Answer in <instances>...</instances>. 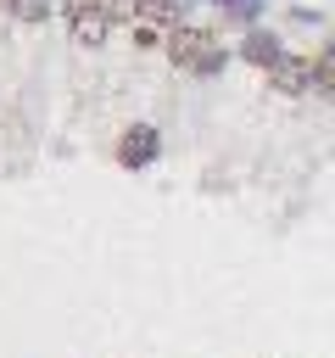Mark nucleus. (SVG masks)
I'll return each instance as SVG.
<instances>
[{"label": "nucleus", "instance_id": "1", "mask_svg": "<svg viewBox=\"0 0 335 358\" xmlns=\"http://www.w3.org/2000/svg\"><path fill=\"white\" fill-rule=\"evenodd\" d=\"M168 56H173V67H184V73H218V67H223V45H218V34H207V28H173V34H168Z\"/></svg>", "mask_w": 335, "mask_h": 358}, {"label": "nucleus", "instance_id": "2", "mask_svg": "<svg viewBox=\"0 0 335 358\" xmlns=\"http://www.w3.org/2000/svg\"><path fill=\"white\" fill-rule=\"evenodd\" d=\"M268 84L285 90V95H307V90H318V62H307V56H279V62L268 67Z\"/></svg>", "mask_w": 335, "mask_h": 358}, {"label": "nucleus", "instance_id": "8", "mask_svg": "<svg viewBox=\"0 0 335 358\" xmlns=\"http://www.w3.org/2000/svg\"><path fill=\"white\" fill-rule=\"evenodd\" d=\"M156 45H168L162 28L156 22H134V50H156Z\"/></svg>", "mask_w": 335, "mask_h": 358}, {"label": "nucleus", "instance_id": "3", "mask_svg": "<svg viewBox=\"0 0 335 358\" xmlns=\"http://www.w3.org/2000/svg\"><path fill=\"white\" fill-rule=\"evenodd\" d=\"M106 34H112V11H106L100 0H84V6H73V45L95 50V45H106Z\"/></svg>", "mask_w": 335, "mask_h": 358}, {"label": "nucleus", "instance_id": "5", "mask_svg": "<svg viewBox=\"0 0 335 358\" xmlns=\"http://www.w3.org/2000/svg\"><path fill=\"white\" fill-rule=\"evenodd\" d=\"M246 56H251L257 67H274L285 50H279V39H274V34H251V39H246Z\"/></svg>", "mask_w": 335, "mask_h": 358}, {"label": "nucleus", "instance_id": "6", "mask_svg": "<svg viewBox=\"0 0 335 358\" xmlns=\"http://www.w3.org/2000/svg\"><path fill=\"white\" fill-rule=\"evenodd\" d=\"M6 11H11L17 22H45V17H50V0H6Z\"/></svg>", "mask_w": 335, "mask_h": 358}, {"label": "nucleus", "instance_id": "7", "mask_svg": "<svg viewBox=\"0 0 335 358\" xmlns=\"http://www.w3.org/2000/svg\"><path fill=\"white\" fill-rule=\"evenodd\" d=\"M313 62H318V95H335V45L318 50Z\"/></svg>", "mask_w": 335, "mask_h": 358}, {"label": "nucleus", "instance_id": "4", "mask_svg": "<svg viewBox=\"0 0 335 358\" xmlns=\"http://www.w3.org/2000/svg\"><path fill=\"white\" fill-rule=\"evenodd\" d=\"M117 157H123V162H151V157H156V129H145V123L128 129V140H123Z\"/></svg>", "mask_w": 335, "mask_h": 358}]
</instances>
